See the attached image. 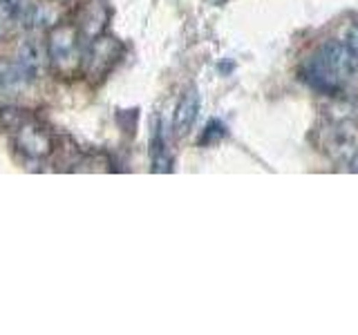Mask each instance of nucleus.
Returning <instances> with one entry per match:
<instances>
[{
    "label": "nucleus",
    "mask_w": 358,
    "mask_h": 335,
    "mask_svg": "<svg viewBox=\"0 0 358 335\" xmlns=\"http://www.w3.org/2000/svg\"><path fill=\"white\" fill-rule=\"evenodd\" d=\"M358 70V56L347 43H324L307 63V81L320 92H338Z\"/></svg>",
    "instance_id": "obj_1"
},
{
    "label": "nucleus",
    "mask_w": 358,
    "mask_h": 335,
    "mask_svg": "<svg viewBox=\"0 0 358 335\" xmlns=\"http://www.w3.org/2000/svg\"><path fill=\"white\" fill-rule=\"evenodd\" d=\"M213 137H224V126H222V123L220 121H210L208 123V126H206V132H204V137H201L199 139V143H208Z\"/></svg>",
    "instance_id": "obj_8"
},
{
    "label": "nucleus",
    "mask_w": 358,
    "mask_h": 335,
    "mask_svg": "<svg viewBox=\"0 0 358 335\" xmlns=\"http://www.w3.org/2000/svg\"><path fill=\"white\" fill-rule=\"evenodd\" d=\"M16 143H18V148L22 152L34 156V159H41V156L50 154V150H52V137H50V132L43 130L41 126H36L34 121L22 123L18 134H16Z\"/></svg>",
    "instance_id": "obj_3"
},
{
    "label": "nucleus",
    "mask_w": 358,
    "mask_h": 335,
    "mask_svg": "<svg viewBox=\"0 0 358 335\" xmlns=\"http://www.w3.org/2000/svg\"><path fill=\"white\" fill-rule=\"evenodd\" d=\"M350 170H352V172H358V152L350 159Z\"/></svg>",
    "instance_id": "obj_10"
},
{
    "label": "nucleus",
    "mask_w": 358,
    "mask_h": 335,
    "mask_svg": "<svg viewBox=\"0 0 358 335\" xmlns=\"http://www.w3.org/2000/svg\"><path fill=\"white\" fill-rule=\"evenodd\" d=\"M50 59L54 70L63 76H72L81 67L83 54L78 43V29L70 22L56 25L50 34Z\"/></svg>",
    "instance_id": "obj_2"
},
{
    "label": "nucleus",
    "mask_w": 358,
    "mask_h": 335,
    "mask_svg": "<svg viewBox=\"0 0 358 335\" xmlns=\"http://www.w3.org/2000/svg\"><path fill=\"white\" fill-rule=\"evenodd\" d=\"M31 0H0V31L14 29L20 22H29Z\"/></svg>",
    "instance_id": "obj_5"
},
{
    "label": "nucleus",
    "mask_w": 358,
    "mask_h": 335,
    "mask_svg": "<svg viewBox=\"0 0 358 335\" xmlns=\"http://www.w3.org/2000/svg\"><path fill=\"white\" fill-rule=\"evenodd\" d=\"M119 56H121V45L110 36H101L92 43V50H90L87 70L92 74H106Z\"/></svg>",
    "instance_id": "obj_4"
},
{
    "label": "nucleus",
    "mask_w": 358,
    "mask_h": 335,
    "mask_svg": "<svg viewBox=\"0 0 358 335\" xmlns=\"http://www.w3.org/2000/svg\"><path fill=\"white\" fill-rule=\"evenodd\" d=\"M347 45L356 52V56H358V22H354L352 25V29H350V34H347Z\"/></svg>",
    "instance_id": "obj_9"
},
{
    "label": "nucleus",
    "mask_w": 358,
    "mask_h": 335,
    "mask_svg": "<svg viewBox=\"0 0 358 335\" xmlns=\"http://www.w3.org/2000/svg\"><path fill=\"white\" fill-rule=\"evenodd\" d=\"M197 112H199V94L195 87H190L188 92L182 96L179 105L175 110V121H173V128L177 134H186L193 123L197 119Z\"/></svg>",
    "instance_id": "obj_6"
},
{
    "label": "nucleus",
    "mask_w": 358,
    "mask_h": 335,
    "mask_svg": "<svg viewBox=\"0 0 358 335\" xmlns=\"http://www.w3.org/2000/svg\"><path fill=\"white\" fill-rule=\"evenodd\" d=\"M152 170H155V172H166V170H171V159H168L166 143H164V139H162V134H159V132L155 134V141H152Z\"/></svg>",
    "instance_id": "obj_7"
}]
</instances>
